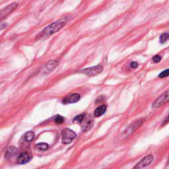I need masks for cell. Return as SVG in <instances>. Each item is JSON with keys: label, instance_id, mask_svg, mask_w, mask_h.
Returning a JSON list of instances; mask_svg holds the SVG:
<instances>
[{"label": "cell", "instance_id": "obj_4", "mask_svg": "<svg viewBox=\"0 0 169 169\" xmlns=\"http://www.w3.org/2000/svg\"><path fill=\"white\" fill-rule=\"evenodd\" d=\"M153 161V157L151 155L145 156L143 159L139 161L137 164L133 167V168H142L149 165Z\"/></svg>", "mask_w": 169, "mask_h": 169}, {"label": "cell", "instance_id": "obj_2", "mask_svg": "<svg viewBox=\"0 0 169 169\" xmlns=\"http://www.w3.org/2000/svg\"><path fill=\"white\" fill-rule=\"evenodd\" d=\"M76 137V133L73 130L68 129L63 130L62 132V143L64 144L71 143L73 139Z\"/></svg>", "mask_w": 169, "mask_h": 169}, {"label": "cell", "instance_id": "obj_19", "mask_svg": "<svg viewBox=\"0 0 169 169\" xmlns=\"http://www.w3.org/2000/svg\"><path fill=\"white\" fill-rule=\"evenodd\" d=\"M6 26H7L6 23L0 20V31H2L3 29H4L5 27H6Z\"/></svg>", "mask_w": 169, "mask_h": 169}, {"label": "cell", "instance_id": "obj_12", "mask_svg": "<svg viewBox=\"0 0 169 169\" xmlns=\"http://www.w3.org/2000/svg\"><path fill=\"white\" fill-rule=\"evenodd\" d=\"M34 137H35V134H34L33 132H28L25 134V136L26 141L28 142H32L34 139Z\"/></svg>", "mask_w": 169, "mask_h": 169}, {"label": "cell", "instance_id": "obj_7", "mask_svg": "<svg viewBox=\"0 0 169 169\" xmlns=\"http://www.w3.org/2000/svg\"><path fill=\"white\" fill-rule=\"evenodd\" d=\"M80 95L77 93H74V94L70 95L67 97H66V98H64L63 99L62 102L63 104H72V103H75L79 101L80 99Z\"/></svg>", "mask_w": 169, "mask_h": 169}, {"label": "cell", "instance_id": "obj_17", "mask_svg": "<svg viewBox=\"0 0 169 169\" xmlns=\"http://www.w3.org/2000/svg\"><path fill=\"white\" fill-rule=\"evenodd\" d=\"M168 75H169V73H168V69H167L165 71L161 72V73L159 74V77L160 78H165V77H168Z\"/></svg>", "mask_w": 169, "mask_h": 169}, {"label": "cell", "instance_id": "obj_14", "mask_svg": "<svg viewBox=\"0 0 169 169\" xmlns=\"http://www.w3.org/2000/svg\"><path fill=\"white\" fill-rule=\"evenodd\" d=\"M37 148H38V149L40 150H42V151H46L47 150L49 147V145L47 144V143H38L36 145Z\"/></svg>", "mask_w": 169, "mask_h": 169}, {"label": "cell", "instance_id": "obj_16", "mask_svg": "<svg viewBox=\"0 0 169 169\" xmlns=\"http://www.w3.org/2000/svg\"><path fill=\"white\" fill-rule=\"evenodd\" d=\"M64 121V118L63 116H60V115H57L56 116V117L54 118V122H56V124H62Z\"/></svg>", "mask_w": 169, "mask_h": 169}, {"label": "cell", "instance_id": "obj_15", "mask_svg": "<svg viewBox=\"0 0 169 169\" xmlns=\"http://www.w3.org/2000/svg\"><path fill=\"white\" fill-rule=\"evenodd\" d=\"M169 37V34L168 33H163L160 37V42L161 43H165L167 42Z\"/></svg>", "mask_w": 169, "mask_h": 169}, {"label": "cell", "instance_id": "obj_10", "mask_svg": "<svg viewBox=\"0 0 169 169\" xmlns=\"http://www.w3.org/2000/svg\"><path fill=\"white\" fill-rule=\"evenodd\" d=\"M107 110V105L105 104H103V105L98 107L94 112V115L95 117H100L102 115H103L104 113H105Z\"/></svg>", "mask_w": 169, "mask_h": 169}, {"label": "cell", "instance_id": "obj_20", "mask_svg": "<svg viewBox=\"0 0 169 169\" xmlns=\"http://www.w3.org/2000/svg\"><path fill=\"white\" fill-rule=\"evenodd\" d=\"M130 66L132 68H133V69L137 68L138 67V63L136 62H133L130 63Z\"/></svg>", "mask_w": 169, "mask_h": 169}, {"label": "cell", "instance_id": "obj_1", "mask_svg": "<svg viewBox=\"0 0 169 169\" xmlns=\"http://www.w3.org/2000/svg\"><path fill=\"white\" fill-rule=\"evenodd\" d=\"M67 22V18L65 17V18L61 19L53 23H52L51 25H48V27H46L44 30L39 34L38 36H40V37H42L51 35V34L57 32L58 31H60L61 28H62L64 26H65Z\"/></svg>", "mask_w": 169, "mask_h": 169}, {"label": "cell", "instance_id": "obj_9", "mask_svg": "<svg viewBox=\"0 0 169 169\" xmlns=\"http://www.w3.org/2000/svg\"><path fill=\"white\" fill-rule=\"evenodd\" d=\"M32 159L31 156L28 154L27 153H22L20 155V156L17 159V162L18 164H25L27 162H28Z\"/></svg>", "mask_w": 169, "mask_h": 169}, {"label": "cell", "instance_id": "obj_8", "mask_svg": "<svg viewBox=\"0 0 169 169\" xmlns=\"http://www.w3.org/2000/svg\"><path fill=\"white\" fill-rule=\"evenodd\" d=\"M81 123H82V124H81V129H82L83 132H85L91 129L93 124V120L91 117L87 118L86 119L83 120Z\"/></svg>", "mask_w": 169, "mask_h": 169}, {"label": "cell", "instance_id": "obj_11", "mask_svg": "<svg viewBox=\"0 0 169 169\" xmlns=\"http://www.w3.org/2000/svg\"><path fill=\"white\" fill-rule=\"evenodd\" d=\"M142 123H143L142 120L137 121V122H135V123H134L132 126H130L129 128H128V130H130V133H133V132H134L136 130H137V128L142 125Z\"/></svg>", "mask_w": 169, "mask_h": 169}, {"label": "cell", "instance_id": "obj_6", "mask_svg": "<svg viewBox=\"0 0 169 169\" xmlns=\"http://www.w3.org/2000/svg\"><path fill=\"white\" fill-rule=\"evenodd\" d=\"M168 91H167L165 93L162 94L161 97L156 99L155 102L153 103V107L157 108L167 103L168 101Z\"/></svg>", "mask_w": 169, "mask_h": 169}, {"label": "cell", "instance_id": "obj_3", "mask_svg": "<svg viewBox=\"0 0 169 169\" xmlns=\"http://www.w3.org/2000/svg\"><path fill=\"white\" fill-rule=\"evenodd\" d=\"M103 71V67L102 66H93L88 68L83 69L79 71V73L86 74L89 76H95V75H97L99 73H101Z\"/></svg>", "mask_w": 169, "mask_h": 169}, {"label": "cell", "instance_id": "obj_21", "mask_svg": "<svg viewBox=\"0 0 169 169\" xmlns=\"http://www.w3.org/2000/svg\"><path fill=\"white\" fill-rule=\"evenodd\" d=\"M2 19V14H1V12H0V19Z\"/></svg>", "mask_w": 169, "mask_h": 169}, {"label": "cell", "instance_id": "obj_18", "mask_svg": "<svg viewBox=\"0 0 169 169\" xmlns=\"http://www.w3.org/2000/svg\"><path fill=\"white\" fill-rule=\"evenodd\" d=\"M153 60L155 63H159L161 60V57L159 55H156L153 57Z\"/></svg>", "mask_w": 169, "mask_h": 169}, {"label": "cell", "instance_id": "obj_5", "mask_svg": "<svg viewBox=\"0 0 169 169\" xmlns=\"http://www.w3.org/2000/svg\"><path fill=\"white\" fill-rule=\"evenodd\" d=\"M58 65V62L57 60H52L48 62L46 65L42 68V73L47 75L52 72L54 69L57 67Z\"/></svg>", "mask_w": 169, "mask_h": 169}, {"label": "cell", "instance_id": "obj_13", "mask_svg": "<svg viewBox=\"0 0 169 169\" xmlns=\"http://www.w3.org/2000/svg\"><path fill=\"white\" fill-rule=\"evenodd\" d=\"M84 118H85V114H84L78 115L77 116H75V117L74 118L73 122H75V123H77V124L81 123L82 121L84 120Z\"/></svg>", "mask_w": 169, "mask_h": 169}]
</instances>
